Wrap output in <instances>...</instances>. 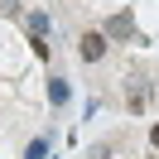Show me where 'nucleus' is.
<instances>
[{"label":"nucleus","mask_w":159,"mask_h":159,"mask_svg":"<svg viewBox=\"0 0 159 159\" xmlns=\"http://www.w3.org/2000/svg\"><path fill=\"white\" fill-rule=\"evenodd\" d=\"M135 34V20L130 15H116V20H106V39H130Z\"/></svg>","instance_id":"f03ea898"},{"label":"nucleus","mask_w":159,"mask_h":159,"mask_svg":"<svg viewBox=\"0 0 159 159\" xmlns=\"http://www.w3.org/2000/svg\"><path fill=\"white\" fill-rule=\"evenodd\" d=\"M53 149V135H39V140H29V149H24V159H43Z\"/></svg>","instance_id":"20e7f679"},{"label":"nucleus","mask_w":159,"mask_h":159,"mask_svg":"<svg viewBox=\"0 0 159 159\" xmlns=\"http://www.w3.org/2000/svg\"><path fill=\"white\" fill-rule=\"evenodd\" d=\"M125 101H130V111H145V106H149V87H145V82H135V92H130Z\"/></svg>","instance_id":"423d86ee"},{"label":"nucleus","mask_w":159,"mask_h":159,"mask_svg":"<svg viewBox=\"0 0 159 159\" xmlns=\"http://www.w3.org/2000/svg\"><path fill=\"white\" fill-rule=\"evenodd\" d=\"M77 58L82 63H101V58H106V34H101V29H87L77 39Z\"/></svg>","instance_id":"f257e3e1"},{"label":"nucleus","mask_w":159,"mask_h":159,"mask_svg":"<svg viewBox=\"0 0 159 159\" xmlns=\"http://www.w3.org/2000/svg\"><path fill=\"white\" fill-rule=\"evenodd\" d=\"M48 101H53V106H68V82H63V77L48 82Z\"/></svg>","instance_id":"39448f33"},{"label":"nucleus","mask_w":159,"mask_h":159,"mask_svg":"<svg viewBox=\"0 0 159 159\" xmlns=\"http://www.w3.org/2000/svg\"><path fill=\"white\" fill-rule=\"evenodd\" d=\"M48 24H53L48 15H43V10H34V15H29V39H43V34H48Z\"/></svg>","instance_id":"7ed1b4c3"},{"label":"nucleus","mask_w":159,"mask_h":159,"mask_svg":"<svg viewBox=\"0 0 159 159\" xmlns=\"http://www.w3.org/2000/svg\"><path fill=\"white\" fill-rule=\"evenodd\" d=\"M149 140H154V149H159V125H154V130H149Z\"/></svg>","instance_id":"0eeeda50"}]
</instances>
